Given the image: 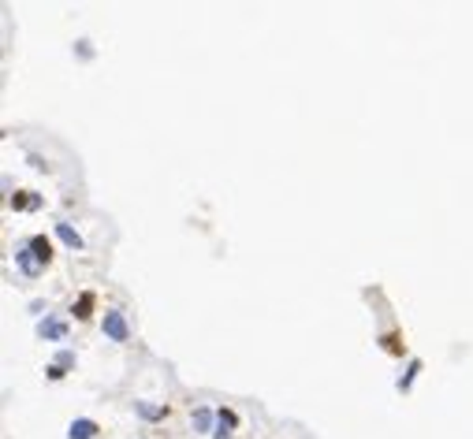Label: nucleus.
<instances>
[{
    "mask_svg": "<svg viewBox=\"0 0 473 439\" xmlns=\"http://www.w3.org/2000/svg\"><path fill=\"white\" fill-rule=\"evenodd\" d=\"M15 261H19V268L26 272V276H38L41 264H45V257H41L38 250H34V246H23V250L15 253Z\"/></svg>",
    "mask_w": 473,
    "mask_h": 439,
    "instance_id": "nucleus-1",
    "label": "nucleus"
},
{
    "mask_svg": "<svg viewBox=\"0 0 473 439\" xmlns=\"http://www.w3.org/2000/svg\"><path fill=\"white\" fill-rule=\"evenodd\" d=\"M41 335L45 339H63V324L60 320H49V324H41Z\"/></svg>",
    "mask_w": 473,
    "mask_h": 439,
    "instance_id": "nucleus-5",
    "label": "nucleus"
},
{
    "mask_svg": "<svg viewBox=\"0 0 473 439\" xmlns=\"http://www.w3.org/2000/svg\"><path fill=\"white\" fill-rule=\"evenodd\" d=\"M105 332L112 335L116 343L127 339V324H123V313H105Z\"/></svg>",
    "mask_w": 473,
    "mask_h": 439,
    "instance_id": "nucleus-2",
    "label": "nucleus"
},
{
    "mask_svg": "<svg viewBox=\"0 0 473 439\" xmlns=\"http://www.w3.org/2000/svg\"><path fill=\"white\" fill-rule=\"evenodd\" d=\"M138 414H142V417H160L165 409H160V406H138Z\"/></svg>",
    "mask_w": 473,
    "mask_h": 439,
    "instance_id": "nucleus-7",
    "label": "nucleus"
},
{
    "mask_svg": "<svg viewBox=\"0 0 473 439\" xmlns=\"http://www.w3.org/2000/svg\"><path fill=\"white\" fill-rule=\"evenodd\" d=\"M56 235H60V239H63V242H67V246H71V250H78V246H83V239H78V235H75V231H71V227H67V224H56Z\"/></svg>",
    "mask_w": 473,
    "mask_h": 439,
    "instance_id": "nucleus-4",
    "label": "nucleus"
},
{
    "mask_svg": "<svg viewBox=\"0 0 473 439\" xmlns=\"http://www.w3.org/2000/svg\"><path fill=\"white\" fill-rule=\"evenodd\" d=\"M30 246H34V250H38V253H41V257H45V261H49V242H45V239H34Z\"/></svg>",
    "mask_w": 473,
    "mask_h": 439,
    "instance_id": "nucleus-6",
    "label": "nucleus"
},
{
    "mask_svg": "<svg viewBox=\"0 0 473 439\" xmlns=\"http://www.w3.org/2000/svg\"><path fill=\"white\" fill-rule=\"evenodd\" d=\"M94 432H97L94 420H75L71 425V439H94Z\"/></svg>",
    "mask_w": 473,
    "mask_h": 439,
    "instance_id": "nucleus-3",
    "label": "nucleus"
}]
</instances>
